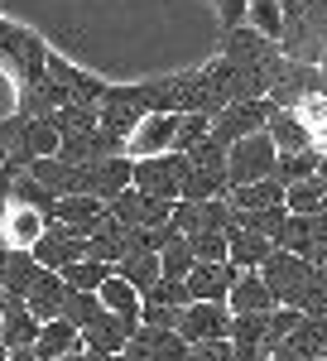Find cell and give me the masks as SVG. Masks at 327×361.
I'll return each mask as SVG.
<instances>
[{
	"label": "cell",
	"instance_id": "cell-1",
	"mask_svg": "<svg viewBox=\"0 0 327 361\" xmlns=\"http://www.w3.org/2000/svg\"><path fill=\"white\" fill-rule=\"evenodd\" d=\"M44 63H49V44H44L34 29H25V25H15V20L0 15V68H5V78L15 82V106L44 87Z\"/></svg>",
	"mask_w": 327,
	"mask_h": 361
},
{
	"label": "cell",
	"instance_id": "cell-2",
	"mask_svg": "<svg viewBox=\"0 0 327 361\" xmlns=\"http://www.w3.org/2000/svg\"><path fill=\"white\" fill-rule=\"evenodd\" d=\"M188 173H183V193L178 202H212V197H226V149L207 135L202 145H192L188 154Z\"/></svg>",
	"mask_w": 327,
	"mask_h": 361
},
{
	"label": "cell",
	"instance_id": "cell-3",
	"mask_svg": "<svg viewBox=\"0 0 327 361\" xmlns=\"http://www.w3.org/2000/svg\"><path fill=\"white\" fill-rule=\"evenodd\" d=\"M274 159H279V149H274V140L265 135V130L236 140V145L226 149V188H245V183L274 178Z\"/></svg>",
	"mask_w": 327,
	"mask_h": 361
},
{
	"label": "cell",
	"instance_id": "cell-4",
	"mask_svg": "<svg viewBox=\"0 0 327 361\" xmlns=\"http://www.w3.org/2000/svg\"><path fill=\"white\" fill-rule=\"evenodd\" d=\"M130 188H140L144 197H159V202H178L183 193V173H188V159L183 154H154V159H130Z\"/></svg>",
	"mask_w": 327,
	"mask_h": 361
},
{
	"label": "cell",
	"instance_id": "cell-5",
	"mask_svg": "<svg viewBox=\"0 0 327 361\" xmlns=\"http://www.w3.org/2000/svg\"><path fill=\"white\" fill-rule=\"evenodd\" d=\"M5 126H10V140H5L10 164L29 169L34 159L58 154V130L49 126V121H39V116H5Z\"/></svg>",
	"mask_w": 327,
	"mask_h": 361
},
{
	"label": "cell",
	"instance_id": "cell-6",
	"mask_svg": "<svg viewBox=\"0 0 327 361\" xmlns=\"http://www.w3.org/2000/svg\"><path fill=\"white\" fill-rule=\"evenodd\" d=\"M130 154H121V159H101V164H78L73 169V188L68 197L82 193V197H97V202H111V197H121L130 188Z\"/></svg>",
	"mask_w": 327,
	"mask_h": 361
},
{
	"label": "cell",
	"instance_id": "cell-7",
	"mask_svg": "<svg viewBox=\"0 0 327 361\" xmlns=\"http://www.w3.org/2000/svg\"><path fill=\"white\" fill-rule=\"evenodd\" d=\"M270 116H274V102H270V97H255V102H236V106H226V111L212 116V130H207V135L217 140L221 149H231L236 140L260 135V130L270 126Z\"/></svg>",
	"mask_w": 327,
	"mask_h": 361
},
{
	"label": "cell",
	"instance_id": "cell-8",
	"mask_svg": "<svg viewBox=\"0 0 327 361\" xmlns=\"http://www.w3.org/2000/svg\"><path fill=\"white\" fill-rule=\"evenodd\" d=\"M308 260H299V255H289V250H270V260L260 265V279L270 284V294H274V304L279 308H294L299 304V294H303V284H308Z\"/></svg>",
	"mask_w": 327,
	"mask_h": 361
},
{
	"label": "cell",
	"instance_id": "cell-9",
	"mask_svg": "<svg viewBox=\"0 0 327 361\" xmlns=\"http://www.w3.org/2000/svg\"><path fill=\"white\" fill-rule=\"evenodd\" d=\"M168 222L178 236H202V231H226L231 226V207H226V197H212V202H173V212H168Z\"/></svg>",
	"mask_w": 327,
	"mask_h": 361
},
{
	"label": "cell",
	"instance_id": "cell-10",
	"mask_svg": "<svg viewBox=\"0 0 327 361\" xmlns=\"http://www.w3.org/2000/svg\"><path fill=\"white\" fill-rule=\"evenodd\" d=\"M29 255H34V265H39V270H54V275H63L73 260H82V255H87V241H82V236H73L68 226H54V222H49V226H44V236L34 241V250H29Z\"/></svg>",
	"mask_w": 327,
	"mask_h": 361
},
{
	"label": "cell",
	"instance_id": "cell-11",
	"mask_svg": "<svg viewBox=\"0 0 327 361\" xmlns=\"http://www.w3.org/2000/svg\"><path fill=\"white\" fill-rule=\"evenodd\" d=\"M106 212H111L121 226L144 231V226H164V222H168L173 202H159V197H144L140 188H125L121 197H111V202H106Z\"/></svg>",
	"mask_w": 327,
	"mask_h": 361
},
{
	"label": "cell",
	"instance_id": "cell-12",
	"mask_svg": "<svg viewBox=\"0 0 327 361\" xmlns=\"http://www.w3.org/2000/svg\"><path fill=\"white\" fill-rule=\"evenodd\" d=\"M173 130H178V116H168V111L144 116L135 130H130V140H125V154H130V159H154V154H168V149H173Z\"/></svg>",
	"mask_w": 327,
	"mask_h": 361
},
{
	"label": "cell",
	"instance_id": "cell-13",
	"mask_svg": "<svg viewBox=\"0 0 327 361\" xmlns=\"http://www.w3.org/2000/svg\"><path fill=\"white\" fill-rule=\"evenodd\" d=\"M231 333V308L226 304H188L178 313V337L183 342H217Z\"/></svg>",
	"mask_w": 327,
	"mask_h": 361
},
{
	"label": "cell",
	"instance_id": "cell-14",
	"mask_svg": "<svg viewBox=\"0 0 327 361\" xmlns=\"http://www.w3.org/2000/svg\"><path fill=\"white\" fill-rule=\"evenodd\" d=\"M130 250H135V231H130V226H121L111 212H101L97 231L87 236V260H101V265H111V270H116Z\"/></svg>",
	"mask_w": 327,
	"mask_h": 361
},
{
	"label": "cell",
	"instance_id": "cell-15",
	"mask_svg": "<svg viewBox=\"0 0 327 361\" xmlns=\"http://www.w3.org/2000/svg\"><path fill=\"white\" fill-rule=\"evenodd\" d=\"M327 352V318H299V328L284 337L265 361H318Z\"/></svg>",
	"mask_w": 327,
	"mask_h": 361
},
{
	"label": "cell",
	"instance_id": "cell-16",
	"mask_svg": "<svg viewBox=\"0 0 327 361\" xmlns=\"http://www.w3.org/2000/svg\"><path fill=\"white\" fill-rule=\"evenodd\" d=\"M39 328H44V323L29 313L25 299H10V294L0 299V347H5V352L34 347V342H39Z\"/></svg>",
	"mask_w": 327,
	"mask_h": 361
},
{
	"label": "cell",
	"instance_id": "cell-17",
	"mask_svg": "<svg viewBox=\"0 0 327 361\" xmlns=\"http://www.w3.org/2000/svg\"><path fill=\"white\" fill-rule=\"evenodd\" d=\"M236 275H241V270H236V265H226V260H217V265H202V260H197L183 284H188V299H192V304H226V294H231Z\"/></svg>",
	"mask_w": 327,
	"mask_h": 361
},
{
	"label": "cell",
	"instance_id": "cell-18",
	"mask_svg": "<svg viewBox=\"0 0 327 361\" xmlns=\"http://www.w3.org/2000/svg\"><path fill=\"white\" fill-rule=\"evenodd\" d=\"M135 328L140 323H125V318H116V313H101L92 328H82V352H87V357H121Z\"/></svg>",
	"mask_w": 327,
	"mask_h": 361
},
{
	"label": "cell",
	"instance_id": "cell-19",
	"mask_svg": "<svg viewBox=\"0 0 327 361\" xmlns=\"http://www.w3.org/2000/svg\"><path fill=\"white\" fill-rule=\"evenodd\" d=\"M125 357L135 361H188V342L178 333H164V328H135L125 342Z\"/></svg>",
	"mask_w": 327,
	"mask_h": 361
},
{
	"label": "cell",
	"instance_id": "cell-20",
	"mask_svg": "<svg viewBox=\"0 0 327 361\" xmlns=\"http://www.w3.org/2000/svg\"><path fill=\"white\" fill-rule=\"evenodd\" d=\"M101 212H106V202L73 193V197H58L54 207H49V222H54V226H68L73 236H82V241H87V236L97 231V222H101Z\"/></svg>",
	"mask_w": 327,
	"mask_h": 361
},
{
	"label": "cell",
	"instance_id": "cell-21",
	"mask_svg": "<svg viewBox=\"0 0 327 361\" xmlns=\"http://www.w3.org/2000/svg\"><path fill=\"white\" fill-rule=\"evenodd\" d=\"M44 226H49L44 212H34L25 202H10L5 217H0V241H5V250H34V241L44 236Z\"/></svg>",
	"mask_w": 327,
	"mask_h": 361
},
{
	"label": "cell",
	"instance_id": "cell-22",
	"mask_svg": "<svg viewBox=\"0 0 327 361\" xmlns=\"http://www.w3.org/2000/svg\"><path fill=\"white\" fill-rule=\"evenodd\" d=\"M274 241L270 236H260V231H245V226H226V265H236V270H260L265 260H270Z\"/></svg>",
	"mask_w": 327,
	"mask_h": 361
},
{
	"label": "cell",
	"instance_id": "cell-23",
	"mask_svg": "<svg viewBox=\"0 0 327 361\" xmlns=\"http://www.w3.org/2000/svg\"><path fill=\"white\" fill-rule=\"evenodd\" d=\"M226 308H231V318H241V313H274L279 304H274L270 284L260 279V270H245V275H236V284H231Z\"/></svg>",
	"mask_w": 327,
	"mask_h": 361
},
{
	"label": "cell",
	"instance_id": "cell-24",
	"mask_svg": "<svg viewBox=\"0 0 327 361\" xmlns=\"http://www.w3.org/2000/svg\"><path fill=\"white\" fill-rule=\"evenodd\" d=\"M29 313L39 318V323H54V318H63V304H68V284H63V275H54V270H39V279L29 284L25 294Z\"/></svg>",
	"mask_w": 327,
	"mask_h": 361
},
{
	"label": "cell",
	"instance_id": "cell-25",
	"mask_svg": "<svg viewBox=\"0 0 327 361\" xmlns=\"http://www.w3.org/2000/svg\"><path fill=\"white\" fill-rule=\"evenodd\" d=\"M73 352H82V333L68 318H54V323L39 328V342H34V357L39 361H63V357H73Z\"/></svg>",
	"mask_w": 327,
	"mask_h": 361
},
{
	"label": "cell",
	"instance_id": "cell-26",
	"mask_svg": "<svg viewBox=\"0 0 327 361\" xmlns=\"http://www.w3.org/2000/svg\"><path fill=\"white\" fill-rule=\"evenodd\" d=\"M226 207L231 212H265V207H284V183H245V188H226Z\"/></svg>",
	"mask_w": 327,
	"mask_h": 361
},
{
	"label": "cell",
	"instance_id": "cell-27",
	"mask_svg": "<svg viewBox=\"0 0 327 361\" xmlns=\"http://www.w3.org/2000/svg\"><path fill=\"white\" fill-rule=\"evenodd\" d=\"M97 299H101V308H106V313L125 318V323H140V304H144V299H140V294H135V289H130V284H125L121 275H116V270H111V275L101 279Z\"/></svg>",
	"mask_w": 327,
	"mask_h": 361
},
{
	"label": "cell",
	"instance_id": "cell-28",
	"mask_svg": "<svg viewBox=\"0 0 327 361\" xmlns=\"http://www.w3.org/2000/svg\"><path fill=\"white\" fill-rule=\"evenodd\" d=\"M34 279H39V265H34V255H29V250H10V255H5V265H0V294H10V299H25Z\"/></svg>",
	"mask_w": 327,
	"mask_h": 361
},
{
	"label": "cell",
	"instance_id": "cell-29",
	"mask_svg": "<svg viewBox=\"0 0 327 361\" xmlns=\"http://www.w3.org/2000/svg\"><path fill=\"white\" fill-rule=\"evenodd\" d=\"M116 275L125 279V284L135 289L140 299H144V294H149V289H154V284L164 279V275H159V255H149V250H130V255L116 265Z\"/></svg>",
	"mask_w": 327,
	"mask_h": 361
},
{
	"label": "cell",
	"instance_id": "cell-30",
	"mask_svg": "<svg viewBox=\"0 0 327 361\" xmlns=\"http://www.w3.org/2000/svg\"><path fill=\"white\" fill-rule=\"evenodd\" d=\"M265 135L274 140V149H279V154H299V149H313V145H308V130H303V121H299L294 111H279V106H274L270 126H265Z\"/></svg>",
	"mask_w": 327,
	"mask_h": 361
},
{
	"label": "cell",
	"instance_id": "cell-31",
	"mask_svg": "<svg viewBox=\"0 0 327 361\" xmlns=\"http://www.w3.org/2000/svg\"><path fill=\"white\" fill-rule=\"evenodd\" d=\"M284 207H289V217H313V212H323L327 207V183L318 173L303 178V183H289V188H284Z\"/></svg>",
	"mask_w": 327,
	"mask_h": 361
},
{
	"label": "cell",
	"instance_id": "cell-32",
	"mask_svg": "<svg viewBox=\"0 0 327 361\" xmlns=\"http://www.w3.org/2000/svg\"><path fill=\"white\" fill-rule=\"evenodd\" d=\"M318 164H323V154L318 149H299V154H279L274 159V183H303V178H313L318 173Z\"/></svg>",
	"mask_w": 327,
	"mask_h": 361
},
{
	"label": "cell",
	"instance_id": "cell-33",
	"mask_svg": "<svg viewBox=\"0 0 327 361\" xmlns=\"http://www.w3.org/2000/svg\"><path fill=\"white\" fill-rule=\"evenodd\" d=\"M106 275H111V265H101V260H87V255H82V260H73V265L63 270V284H68L73 294H97Z\"/></svg>",
	"mask_w": 327,
	"mask_h": 361
},
{
	"label": "cell",
	"instance_id": "cell-34",
	"mask_svg": "<svg viewBox=\"0 0 327 361\" xmlns=\"http://www.w3.org/2000/svg\"><path fill=\"white\" fill-rule=\"evenodd\" d=\"M294 308H299L303 318H327V265H313L308 270V284H303Z\"/></svg>",
	"mask_w": 327,
	"mask_h": 361
},
{
	"label": "cell",
	"instance_id": "cell-35",
	"mask_svg": "<svg viewBox=\"0 0 327 361\" xmlns=\"http://www.w3.org/2000/svg\"><path fill=\"white\" fill-rule=\"evenodd\" d=\"M192 265H197V255H192L188 236H173V241L159 250V275L164 279H188Z\"/></svg>",
	"mask_w": 327,
	"mask_h": 361
},
{
	"label": "cell",
	"instance_id": "cell-36",
	"mask_svg": "<svg viewBox=\"0 0 327 361\" xmlns=\"http://www.w3.org/2000/svg\"><path fill=\"white\" fill-rule=\"evenodd\" d=\"M101 313H106V308H101V299H97V294H73V289H68L63 318H68V323H73L78 333H82V328H92V323H97Z\"/></svg>",
	"mask_w": 327,
	"mask_h": 361
},
{
	"label": "cell",
	"instance_id": "cell-37",
	"mask_svg": "<svg viewBox=\"0 0 327 361\" xmlns=\"http://www.w3.org/2000/svg\"><path fill=\"white\" fill-rule=\"evenodd\" d=\"M212 130V116H178V130H173V154H188L192 145H202Z\"/></svg>",
	"mask_w": 327,
	"mask_h": 361
},
{
	"label": "cell",
	"instance_id": "cell-38",
	"mask_svg": "<svg viewBox=\"0 0 327 361\" xmlns=\"http://www.w3.org/2000/svg\"><path fill=\"white\" fill-rule=\"evenodd\" d=\"M144 304H159V308H188V284L183 279H159L149 294H144Z\"/></svg>",
	"mask_w": 327,
	"mask_h": 361
},
{
	"label": "cell",
	"instance_id": "cell-39",
	"mask_svg": "<svg viewBox=\"0 0 327 361\" xmlns=\"http://www.w3.org/2000/svg\"><path fill=\"white\" fill-rule=\"evenodd\" d=\"M188 246L202 265H217V260H226V231H202V236H192Z\"/></svg>",
	"mask_w": 327,
	"mask_h": 361
},
{
	"label": "cell",
	"instance_id": "cell-40",
	"mask_svg": "<svg viewBox=\"0 0 327 361\" xmlns=\"http://www.w3.org/2000/svg\"><path fill=\"white\" fill-rule=\"evenodd\" d=\"M178 313H183V308L140 304V328H164V333H178Z\"/></svg>",
	"mask_w": 327,
	"mask_h": 361
},
{
	"label": "cell",
	"instance_id": "cell-41",
	"mask_svg": "<svg viewBox=\"0 0 327 361\" xmlns=\"http://www.w3.org/2000/svg\"><path fill=\"white\" fill-rule=\"evenodd\" d=\"M212 10H217L221 34H231V29H241V25H245V10H250V0H212Z\"/></svg>",
	"mask_w": 327,
	"mask_h": 361
},
{
	"label": "cell",
	"instance_id": "cell-42",
	"mask_svg": "<svg viewBox=\"0 0 327 361\" xmlns=\"http://www.w3.org/2000/svg\"><path fill=\"white\" fill-rule=\"evenodd\" d=\"M188 361H231V342L217 337V342H188Z\"/></svg>",
	"mask_w": 327,
	"mask_h": 361
},
{
	"label": "cell",
	"instance_id": "cell-43",
	"mask_svg": "<svg viewBox=\"0 0 327 361\" xmlns=\"http://www.w3.org/2000/svg\"><path fill=\"white\" fill-rule=\"evenodd\" d=\"M15 178H20V164H10V159H5V169H0V217H5V207H10Z\"/></svg>",
	"mask_w": 327,
	"mask_h": 361
},
{
	"label": "cell",
	"instance_id": "cell-44",
	"mask_svg": "<svg viewBox=\"0 0 327 361\" xmlns=\"http://www.w3.org/2000/svg\"><path fill=\"white\" fill-rule=\"evenodd\" d=\"M5 140H10V126L0 121V169H5V159H10V154H5Z\"/></svg>",
	"mask_w": 327,
	"mask_h": 361
},
{
	"label": "cell",
	"instance_id": "cell-45",
	"mask_svg": "<svg viewBox=\"0 0 327 361\" xmlns=\"http://www.w3.org/2000/svg\"><path fill=\"white\" fill-rule=\"evenodd\" d=\"M10 361H39V357H34V347H25V352H10Z\"/></svg>",
	"mask_w": 327,
	"mask_h": 361
}]
</instances>
